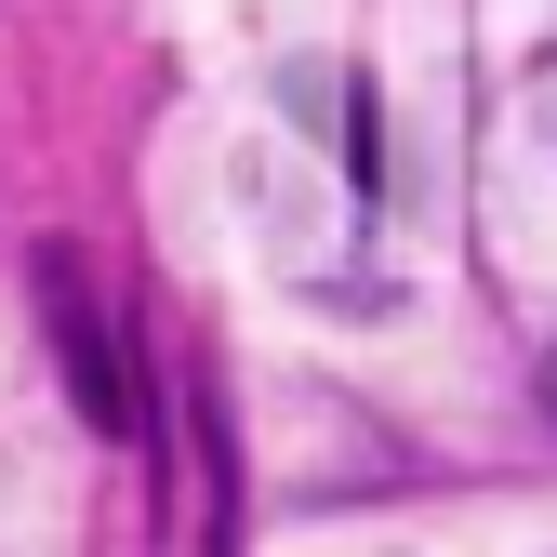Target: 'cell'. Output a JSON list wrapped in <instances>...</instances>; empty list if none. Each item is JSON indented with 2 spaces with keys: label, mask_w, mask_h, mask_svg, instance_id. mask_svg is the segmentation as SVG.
Returning <instances> with one entry per match:
<instances>
[{
  "label": "cell",
  "mask_w": 557,
  "mask_h": 557,
  "mask_svg": "<svg viewBox=\"0 0 557 557\" xmlns=\"http://www.w3.org/2000/svg\"><path fill=\"white\" fill-rule=\"evenodd\" d=\"M531 120H544V147H557V40H544V66H531Z\"/></svg>",
  "instance_id": "cell-2"
},
{
  "label": "cell",
  "mask_w": 557,
  "mask_h": 557,
  "mask_svg": "<svg viewBox=\"0 0 557 557\" xmlns=\"http://www.w3.org/2000/svg\"><path fill=\"white\" fill-rule=\"evenodd\" d=\"M40 293H53V359L81 372V411L94 425H133V385H120V359H107V319H94V293H81V265H40Z\"/></svg>",
  "instance_id": "cell-1"
},
{
  "label": "cell",
  "mask_w": 557,
  "mask_h": 557,
  "mask_svg": "<svg viewBox=\"0 0 557 557\" xmlns=\"http://www.w3.org/2000/svg\"><path fill=\"white\" fill-rule=\"evenodd\" d=\"M544 398H557V359H544Z\"/></svg>",
  "instance_id": "cell-3"
}]
</instances>
